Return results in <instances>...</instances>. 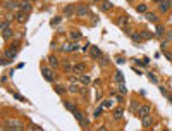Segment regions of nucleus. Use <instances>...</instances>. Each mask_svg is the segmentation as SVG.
Instances as JSON below:
<instances>
[{
	"label": "nucleus",
	"mask_w": 172,
	"mask_h": 131,
	"mask_svg": "<svg viewBox=\"0 0 172 131\" xmlns=\"http://www.w3.org/2000/svg\"><path fill=\"white\" fill-rule=\"evenodd\" d=\"M3 126H5V130H24V123L22 121H17V119H7L5 123H3Z\"/></svg>",
	"instance_id": "f257e3e1"
},
{
	"label": "nucleus",
	"mask_w": 172,
	"mask_h": 131,
	"mask_svg": "<svg viewBox=\"0 0 172 131\" xmlns=\"http://www.w3.org/2000/svg\"><path fill=\"white\" fill-rule=\"evenodd\" d=\"M72 114H74V117L78 119V123H79L81 126H84V128H86V126H90V121L84 117V114H83V112H79V111H74Z\"/></svg>",
	"instance_id": "f03ea898"
},
{
	"label": "nucleus",
	"mask_w": 172,
	"mask_h": 131,
	"mask_svg": "<svg viewBox=\"0 0 172 131\" xmlns=\"http://www.w3.org/2000/svg\"><path fill=\"white\" fill-rule=\"evenodd\" d=\"M41 73H43V78H45L48 83H53V81H55V74H53V71H52L50 67H43Z\"/></svg>",
	"instance_id": "7ed1b4c3"
},
{
	"label": "nucleus",
	"mask_w": 172,
	"mask_h": 131,
	"mask_svg": "<svg viewBox=\"0 0 172 131\" xmlns=\"http://www.w3.org/2000/svg\"><path fill=\"white\" fill-rule=\"evenodd\" d=\"M172 7V2L169 0H162L160 3H159V12H162V14H165V12H169Z\"/></svg>",
	"instance_id": "20e7f679"
},
{
	"label": "nucleus",
	"mask_w": 172,
	"mask_h": 131,
	"mask_svg": "<svg viewBox=\"0 0 172 131\" xmlns=\"http://www.w3.org/2000/svg\"><path fill=\"white\" fill-rule=\"evenodd\" d=\"M3 9H7V10H17V9H21V5L17 2H14V0H5L3 2Z\"/></svg>",
	"instance_id": "39448f33"
},
{
	"label": "nucleus",
	"mask_w": 172,
	"mask_h": 131,
	"mask_svg": "<svg viewBox=\"0 0 172 131\" xmlns=\"http://www.w3.org/2000/svg\"><path fill=\"white\" fill-rule=\"evenodd\" d=\"M76 14H78L79 17H86V16L90 14V9H88L86 5H83V3H81V5H78V7H76Z\"/></svg>",
	"instance_id": "423d86ee"
},
{
	"label": "nucleus",
	"mask_w": 172,
	"mask_h": 131,
	"mask_svg": "<svg viewBox=\"0 0 172 131\" xmlns=\"http://www.w3.org/2000/svg\"><path fill=\"white\" fill-rule=\"evenodd\" d=\"M90 54H91V57H93V59H96V60H100V59H102V50H100L96 45H93V47L90 48Z\"/></svg>",
	"instance_id": "0eeeda50"
},
{
	"label": "nucleus",
	"mask_w": 172,
	"mask_h": 131,
	"mask_svg": "<svg viewBox=\"0 0 172 131\" xmlns=\"http://www.w3.org/2000/svg\"><path fill=\"white\" fill-rule=\"evenodd\" d=\"M79 48V43H65L62 45V52H72V50H78Z\"/></svg>",
	"instance_id": "6e6552de"
},
{
	"label": "nucleus",
	"mask_w": 172,
	"mask_h": 131,
	"mask_svg": "<svg viewBox=\"0 0 172 131\" xmlns=\"http://www.w3.org/2000/svg\"><path fill=\"white\" fill-rule=\"evenodd\" d=\"M31 9H33V7H31V2H29V0H22V2H21V10H22V12L29 14Z\"/></svg>",
	"instance_id": "1a4fd4ad"
},
{
	"label": "nucleus",
	"mask_w": 172,
	"mask_h": 131,
	"mask_svg": "<svg viewBox=\"0 0 172 131\" xmlns=\"http://www.w3.org/2000/svg\"><path fill=\"white\" fill-rule=\"evenodd\" d=\"M150 114V105H141L140 109H138V116L140 117H145V116H148Z\"/></svg>",
	"instance_id": "9d476101"
},
{
	"label": "nucleus",
	"mask_w": 172,
	"mask_h": 131,
	"mask_svg": "<svg viewBox=\"0 0 172 131\" xmlns=\"http://www.w3.org/2000/svg\"><path fill=\"white\" fill-rule=\"evenodd\" d=\"M84 71H86V66H84V64H74V69H72V73H76V74L79 76V74H83Z\"/></svg>",
	"instance_id": "9b49d317"
},
{
	"label": "nucleus",
	"mask_w": 172,
	"mask_h": 131,
	"mask_svg": "<svg viewBox=\"0 0 172 131\" xmlns=\"http://www.w3.org/2000/svg\"><path fill=\"white\" fill-rule=\"evenodd\" d=\"M74 12H76V9H74V5H72V3H71V5H67V7L64 9V14H65V17H71Z\"/></svg>",
	"instance_id": "f8f14e48"
},
{
	"label": "nucleus",
	"mask_w": 172,
	"mask_h": 131,
	"mask_svg": "<svg viewBox=\"0 0 172 131\" xmlns=\"http://www.w3.org/2000/svg\"><path fill=\"white\" fill-rule=\"evenodd\" d=\"M2 36H3V40H9V38H12V36H14V31H12L10 28L2 29Z\"/></svg>",
	"instance_id": "ddd939ff"
},
{
	"label": "nucleus",
	"mask_w": 172,
	"mask_h": 131,
	"mask_svg": "<svg viewBox=\"0 0 172 131\" xmlns=\"http://www.w3.org/2000/svg\"><path fill=\"white\" fill-rule=\"evenodd\" d=\"M146 19H148L150 22H157V21H159V16H157L155 12H146Z\"/></svg>",
	"instance_id": "4468645a"
},
{
	"label": "nucleus",
	"mask_w": 172,
	"mask_h": 131,
	"mask_svg": "<svg viewBox=\"0 0 172 131\" xmlns=\"http://www.w3.org/2000/svg\"><path fill=\"white\" fill-rule=\"evenodd\" d=\"M141 123H143V128H148V126L152 124V117H150V114L145 116V117H141Z\"/></svg>",
	"instance_id": "2eb2a0df"
},
{
	"label": "nucleus",
	"mask_w": 172,
	"mask_h": 131,
	"mask_svg": "<svg viewBox=\"0 0 172 131\" xmlns=\"http://www.w3.org/2000/svg\"><path fill=\"white\" fill-rule=\"evenodd\" d=\"M16 17H17V21H19V22H26V19H28V14L21 10V12H19L17 16H16Z\"/></svg>",
	"instance_id": "dca6fc26"
},
{
	"label": "nucleus",
	"mask_w": 172,
	"mask_h": 131,
	"mask_svg": "<svg viewBox=\"0 0 172 131\" xmlns=\"http://www.w3.org/2000/svg\"><path fill=\"white\" fill-rule=\"evenodd\" d=\"M48 64H50V67H57V66H59V60H57V57L50 55V57H48Z\"/></svg>",
	"instance_id": "f3484780"
},
{
	"label": "nucleus",
	"mask_w": 172,
	"mask_h": 131,
	"mask_svg": "<svg viewBox=\"0 0 172 131\" xmlns=\"http://www.w3.org/2000/svg\"><path fill=\"white\" fill-rule=\"evenodd\" d=\"M131 38H133L136 43H140V41L143 40V35H141V33H131Z\"/></svg>",
	"instance_id": "a211bd4d"
},
{
	"label": "nucleus",
	"mask_w": 172,
	"mask_h": 131,
	"mask_svg": "<svg viewBox=\"0 0 172 131\" xmlns=\"http://www.w3.org/2000/svg\"><path fill=\"white\" fill-rule=\"evenodd\" d=\"M165 33H167V31H165V28H164V26H157V31H155V35H157V36H164Z\"/></svg>",
	"instance_id": "6ab92c4d"
},
{
	"label": "nucleus",
	"mask_w": 172,
	"mask_h": 131,
	"mask_svg": "<svg viewBox=\"0 0 172 131\" xmlns=\"http://www.w3.org/2000/svg\"><path fill=\"white\" fill-rule=\"evenodd\" d=\"M114 78H115V81H119V83H124V76H122V73H121V71H117Z\"/></svg>",
	"instance_id": "aec40b11"
},
{
	"label": "nucleus",
	"mask_w": 172,
	"mask_h": 131,
	"mask_svg": "<svg viewBox=\"0 0 172 131\" xmlns=\"http://www.w3.org/2000/svg\"><path fill=\"white\" fill-rule=\"evenodd\" d=\"M79 81H81L83 85H88V83H90V78H88L86 74H79Z\"/></svg>",
	"instance_id": "412c9836"
},
{
	"label": "nucleus",
	"mask_w": 172,
	"mask_h": 131,
	"mask_svg": "<svg viewBox=\"0 0 172 131\" xmlns=\"http://www.w3.org/2000/svg\"><path fill=\"white\" fill-rule=\"evenodd\" d=\"M55 92H57L59 95H64V93H65V88H64L62 85H55Z\"/></svg>",
	"instance_id": "4be33fe9"
},
{
	"label": "nucleus",
	"mask_w": 172,
	"mask_h": 131,
	"mask_svg": "<svg viewBox=\"0 0 172 131\" xmlns=\"http://www.w3.org/2000/svg\"><path fill=\"white\" fill-rule=\"evenodd\" d=\"M64 105H65V109H69L71 112H74V111H78V109H76V105H74V104H71V102H64Z\"/></svg>",
	"instance_id": "5701e85b"
},
{
	"label": "nucleus",
	"mask_w": 172,
	"mask_h": 131,
	"mask_svg": "<svg viewBox=\"0 0 172 131\" xmlns=\"http://www.w3.org/2000/svg\"><path fill=\"white\" fill-rule=\"evenodd\" d=\"M62 67H64V71H67V73L74 69V66H72V64H69V62H64V64H62Z\"/></svg>",
	"instance_id": "b1692460"
},
{
	"label": "nucleus",
	"mask_w": 172,
	"mask_h": 131,
	"mask_svg": "<svg viewBox=\"0 0 172 131\" xmlns=\"http://www.w3.org/2000/svg\"><path fill=\"white\" fill-rule=\"evenodd\" d=\"M122 117V109H115L114 111V119H121Z\"/></svg>",
	"instance_id": "393cba45"
},
{
	"label": "nucleus",
	"mask_w": 172,
	"mask_h": 131,
	"mask_svg": "<svg viewBox=\"0 0 172 131\" xmlns=\"http://www.w3.org/2000/svg\"><path fill=\"white\" fill-rule=\"evenodd\" d=\"M71 38H72V40H79V38H81V33H79V31H71Z\"/></svg>",
	"instance_id": "a878e982"
},
{
	"label": "nucleus",
	"mask_w": 172,
	"mask_h": 131,
	"mask_svg": "<svg viewBox=\"0 0 172 131\" xmlns=\"http://www.w3.org/2000/svg\"><path fill=\"white\" fill-rule=\"evenodd\" d=\"M146 9H148V7H146V3H141V5H138V7H136V10H138V12H146Z\"/></svg>",
	"instance_id": "bb28decb"
},
{
	"label": "nucleus",
	"mask_w": 172,
	"mask_h": 131,
	"mask_svg": "<svg viewBox=\"0 0 172 131\" xmlns=\"http://www.w3.org/2000/svg\"><path fill=\"white\" fill-rule=\"evenodd\" d=\"M141 35H143V38H145V40H150V38H153V33H148V31H143Z\"/></svg>",
	"instance_id": "cd10ccee"
},
{
	"label": "nucleus",
	"mask_w": 172,
	"mask_h": 131,
	"mask_svg": "<svg viewBox=\"0 0 172 131\" xmlns=\"http://www.w3.org/2000/svg\"><path fill=\"white\" fill-rule=\"evenodd\" d=\"M102 9H103V10H109V9H112V3H110V2H103Z\"/></svg>",
	"instance_id": "c85d7f7f"
},
{
	"label": "nucleus",
	"mask_w": 172,
	"mask_h": 131,
	"mask_svg": "<svg viewBox=\"0 0 172 131\" xmlns=\"http://www.w3.org/2000/svg\"><path fill=\"white\" fill-rule=\"evenodd\" d=\"M119 92H121L122 95H126V93H127V90H126V86H124V83H121V85H119Z\"/></svg>",
	"instance_id": "c756f323"
},
{
	"label": "nucleus",
	"mask_w": 172,
	"mask_h": 131,
	"mask_svg": "<svg viewBox=\"0 0 172 131\" xmlns=\"http://www.w3.org/2000/svg\"><path fill=\"white\" fill-rule=\"evenodd\" d=\"M102 107H103V109H110V107H112V102H110V100H105V102L102 104Z\"/></svg>",
	"instance_id": "7c9ffc66"
},
{
	"label": "nucleus",
	"mask_w": 172,
	"mask_h": 131,
	"mask_svg": "<svg viewBox=\"0 0 172 131\" xmlns=\"http://www.w3.org/2000/svg\"><path fill=\"white\" fill-rule=\"evenodd\" d=\"M126 22H127V21H126V17H121V19H117V24H119V26H126Z\"/></svg>",
	"instance_id": "2f4dec72"
},
{
	"label": "nucleus",
	"mask_w": 172,
	"mask_h": 131,
	"mask_svg": "<svg viewBox=\"0 0 172 131\" xmlns=\"http://www.w3.org/2000/svg\"><path fill=\"white\" fill-rule=\"evenodd\" d=\"M100 66H102V67L109 66V59H103V57H102V59H100Z\"/></svg>",
	"instance_id": "473e14b6"
},
{
	"label": "nucleus",
	"mask_w": 172,
	"mask_h": 131,
	"mask_svg": "<svg viewBox=\"0 0 172 131\" xmlns=\"http://www.w3.org/2000/svg\"><path fill=\"white\" fill-rule=\"evenodd\" d=\"M67 90H69V92H71V93H78V92H79V90H78V88H76V85H71V86H69V88H67Z\"/></svg>",
	"instance_id": "72a5a7b5"
},
{
	"label": "nucleus",
	"mask_w": 172,
	"mask_h": 131,
	"mask_svg": "<svg viewBox=\"0 0 172 131\" xmlns=\"http://www.w3.org/2000/svg\"><path fill=\"white\" fill-rule=\"evenodd\" d=\"M138 109H140L138 102H131V111H138Z\"/></svg>",
	"instance_id": "f704fd0d"
},
{
	"label": "nucleus",
	"mask_w": 172,
	"mask_h": 131,
	"mask_svg": "<svg viewBox=\"0 0 172 131\" xmlns=\"http://www.w3.org/2000/svg\"><path fill=\"white\" fill-rule=\"evenodd\" d=\"M60 21H62V17H55V19L52 21V24H53V26H57V24H60Z\"/></svg>",
	"instance_id": "c9c22d12"
},
{
	"label": "nucleus",
	"mask_w": 172,
	"mask_h": 131,
	"mask_svg": "<svg viewBox=\"0 0 172 131\" xmlns=\"http://www.w3.org/2000/svg\"><path fill=\"white\" fill-rule=\"evenodd\" d=\"M148 78H150V79H152V81H153V83H157V78H155V76H153V74H150V73H148Z\"/></svg>",
	"instance_id": "e433bc0d"
},
{
	"label": "nucleus",
	"mask_w": 172,
	"mask_h": 131,
	"mask_svg": "<svg viewBox=\"0 0 172 131\" xmlns=\"http://www.w3.org/2000/svg\"><path fill=\"white\" fill-rule=\"evenodd\" d=\"M100 112H102V109H96V111H95V117H98V116H100Z\"/></svg>",
	"instance_id": "4c0bfd02"
},
{
	"label": "nucleus",
	"mask_w": 172,
	"mask_h": 131,
	"mask_svg": "<svg viewBox=\"0 0 172 131\" xmlns=\"http://www.w3.org/2000/svg\"><path fill=\"white\" fill-rule=\"evenodd\" d=\"M167 38H169V40H172V31H169V33H167Z\"/></svg>",
	"instance_id": "58836bf2"
},
{
	"label": "nucleus",
	"mask_w": 172,
	"mask_h": 131,
	"mask_svg": "<svg viewBox=\"0 0 172 131\" xmlns=\"http://www.w3.org/2000/svg\"><path fill=\"white\" fill-rule=\"evenodd\" d=\"M29 2H34V0H29Z\"/></svg>",
	"instance_id": "ea45409f"
},
{
	"label": "nucleus",
	"mask_w": 172,
	"mask_h": 131,
	"mask_svg": "<svg viewBox=\"0 0 172 131\" xmlns=\"http://www.w3.org/2000/svg\"><path fill=\"white\" fill-rule=\"evenodd\" d=\"M169 2H172V0H169Z\"/></svg>",
	"instance_id": "a19ab883"
}]
</instances>
